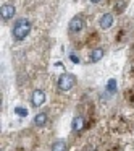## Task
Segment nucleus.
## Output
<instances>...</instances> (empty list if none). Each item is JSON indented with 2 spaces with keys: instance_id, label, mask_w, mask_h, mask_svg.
I'll list each match as a JSON object with an SVG mask.
<instances>
[{
  "instance_id": "obj_13",
  "label": "nucleus",
  "mask_w": 134,
  "mask_h": 151,
  "mask_svg": "<svg viewBox=\"0 0 134 151\" xmlns=\"http://www.w3.org/2000/svg\"><path fill=\"white\" fill-rule=\"evenodd\" d=\"M69 59H71L74 63H78V62H79V57H78V55H74V54H71V55H69Z\"/></svg>"
},
{
  "instance_id": "obj_2",
  "label": "nucleus",
  "mask_w": 134,
  "mask_h": 151,
  "mask_svg": "<svg viewBox=\"0 0 134 151\" xmlns=\"http://www.w3.org/2000/svg\"><path fill=\"white\" fill-rule=\"evenodd\" d=\"M76 83V76L71 75V73H62L58 78V83H57V86H58L60 91H69V89L74 86Z\"/></svg>"
},
{
  "instance_id": "obj_14",
  "label": "nucleus",
  "mask_w": 134,
  "mask_h": 151,
  "mask_svg": "<svg viewBox=\"0 0 134 151\" xmlns=\"http://www.w3.org/2000/svg\"><path fill=\"white\" fill-rule=\"evenodd\" d=\"M91 2H92V4H100L102 0H91Z\"/></svg>"
},
{
  "instance_id": "obj_12",
  "label": "nucleus",
  "mask_w": 134,
  "mask_h": 151,
  "mask_svg": "<svg viewBox=\"0 0 134 151\" xmlns=\"http://www.w3.org/2000/svg\"><path fill=\"white\" fill-rule=\"evenodd\" d=\"M15 112H16L18 115H28V111H26V109H20V107H16V109H15Z\"/></svg>"
},
{
  "instance_id": "obj_8",
  "label": "nucleus",
  "mask_w": 134,
  "mask_h": 151,
  "mask_svg": "<svg viewBox=\"0 0 134 151\" xmlns=\"http://www.w3.org/2000/svg\"><path fill=\"white\" fill-rule=\"evenodd\" d=\"M47 120H49V115H47L45 112H39V114L34 117V125H36V127H44V125L47 124Z\"/></svg>"
},
{
  "instance_id": "obj_7",
  "label": "nucleus",
  "mask_w": 134,
  "mask_h": 151,
  "mask_svg": "<svg viewBox=\"0 0 134 151\" xmlns=\"http://www.w3.org/2000/svg\"><path fill=\"white\" fill-rule=\"evenodd\" d=\"M71 128H73V132H81L84 128V119L81 115H76L71 122Z\"/></svg>"
},
{
  "instance_id": "obj_6",
  "label": "nucleus",
  "mask_w": 134,
  "mask_h": 151,
  "mask_svg": "<svg viewBox=\"0 0 134 151\" xmlns=\"http://www.w3.org/2000/svg\"><path fill=\"white\" fill-rule=\"evenodd\" d=\"M99 24H100L102 29H108V28L113 24V15L111 13H105L100 17V20H99Z\"/></svg>"
},
{
  "instance_id": "obj_5",
  "label": "nucleus",
  "mask_w": 134,
  "mask_h": 151,
  "mask_svg": "<svg viewBox=\"0 0 134 151\" xmlns=\"http://www.w3.org/2000/svg\"><path fill=\"white\" fill-rule=\"evenodd\" d=\"M68 28H69V31H71V33H79V31H81L82 28H84V20H82L81 17H74V18H71V20H69Z\"/></svg>"
},
{
  "instance_id": "obj_9",
  "label": "nucleus",
  "mask_w": 134,
  "mask_h": 151,
  "mask_svg": "<svg viewBox=\"0 0 134 151\" xmlns=\"http://www.w3.org/2000/svg\"><path fill=\"white\" fill-rule=\"evenodd\" d=\"M104 54H105V50L104 49H100V47H97V49H94L91 52V57H89V62H92V63H95V62H99V60L104 57Z\"/></svg>"
},
{
  "instance_id": "obj_1",
  "label": "nucleus",
  "mask_w": 134,
  "mask_h": 151,
  "mask_svg": "<svg viewBox=\"0 0 134 151\" xmlns=\"http://www.w3.org/2000/svg\"><path fill=\"white\" fill-rule=\"evenodd\" d=\"M29 31H31V23L26 20V18H20V20L13 24L11 33H13V37L16 41H23L24 37L29 34Z\"/></svg>"
},
{
  "instance_id": "obj_4",
  "label": "nucleus",
  "mask_w": 134,
  "mask_h": 151,
  "mask_svg": "<svg viewBox=\"0 0 134 151\" xmlns=\"http://www.w3.org/2000/svg\"><path fill=\"white\" fill-rule=\"evenodd\" d=\"M15 5H11V4H5L4 7H2V10H0V15H2V20L4 21H8V20H11V18L15 17Z\"/></svg>"
},
{
  "instance_id": "obj_10",
  "label": "nucleus",
  "mask_w": 134,
  "mask_h": 151,
  "mask_svg": "<svg viewBox=\"0 0 134 151\" xmlns=\"http://www.w3.org/2000/svg\"><path fill=\"white\" fill-rule=\"evenodd\" d=\"M52 151H66V141L65 140H57L52 145Z\"/></svg>"
},
{
  "instance_id": "obj_11",
  "label": "nucleus",
  "mask_w": 134,
  "mask_h": 151,
  "mask_svg": "<svg viewBox=\"0 0 134 151\" xmlns=\"http://www.w3.org/2000/svg\"><path fill=\"white\" fill-rule=\"evenodd\" d=\"M107 91L111 93V94L116 91V80H113V78L108 80V83H107Z\"/></svg>"
},
{
  "instance_id": "obj_3",
  "label": "nucleus",
  "mask_w": 134,
  "mask_h": 151,
  "mask_svg": "<svg viewBox=\"0 0 134 151\" xmlns=\"http://www.w3.org/2000/svg\"><path fill=\"white\" fill-rule=\"evenodd\" d=\"M44 102H45V93H44L42 89H36V91L33 93V96H31V104H33L34 107H39Z\"/></svg>"
}]
</instances>
